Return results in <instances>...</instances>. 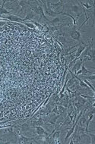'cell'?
I'll return each instance as SVG.
<instances>
[{
  "label": "cell",
  "instance_id": "cell-1",
  "mask_svg": "<svg viewBox=\"0 0 95 144\" xmlns=\"http://www.w3.org/2000/svg\"><path fill=\"white\" fill-rule=\"evenodd\" d=\"M67 34H68L69 37H71L73 40L78 41L81 44H82V45L85 44V43L82 40V34L80 33V31L75 30V26L73 27V30H69V32H67Z\"/></svg>",
  "mask_w": 95,
  "mask_h": 144
},
{
  "label": "cell",
  "instance_id": "cell-2",
  "mask_svg": "<svg viewBox=\"0 0 95 144\" xmlns=\"http://www.w3.org/2000/svg\"><path fill=\"white\" fill-rule=\"evenodd\" d=\"M69 7V10L75 14V15L77 16H80L82 14L83 12V9H82V6L78 4V2H76V3L75 2H72V4L70 5H68Z\"/></svg>",
  "mask_w": 95,
  "mask_h": 144
},
{
  "label": "cell",
  "instance_id": "cell-3",
  "mask_svg": "<svg viewBox=\"0 0 95 144\" xmlns=\"http://www.w3.org/2000/svg\"><path fill=\"white\" fill-rule=\"evenodd\" d=\"M83 63H85V62L83 61L82 58H79V59H78V60L76 61V62L74 64L73 68H72V70H71V71L75 74L76 72H77L78 70L81 69V66H82V65Z\"/></svg>",
  "mask_w": 95,
  "mask_h": 144
},
{
  "label": "cell",
  "instance_id": "cell-4",
  "mask_svg": "<svg viewBox=\"0 0 95 144\" xmlns=\"http://www.w3.org/2000/svg\"><path fill=\"white\" fill-rule=\"evenodd\" d=\"M2 18H5V19H7V20H9L11 21H13V22H24V18H21L16 15H13V14H11V15H8V16H5V17H2Z\"/></svg>",
  "mask_w": 95,
  "mask_h": 144
},
{
  "label": "cell",
  "instance_id": "cell-5",
  "mask_svg": "<svg viewBox=\"0 0 95 144\" xmlns=\"http://www.w3.org/2000/svg\"><path fill=\"white\" fill-rule=\"evenodd\" d=\"M35 132L39 136H41V135H44L46 137L49 136L47 132L44 130V127H42V126H36L35 127Z\"/></svg>",
  "mask_w": 95,
  "mask_h": 144
},
{
  "label": "cell",
  "instance_id": "cell-6",
  "mask_svg": "<svg viewBox=\"0 0 95 144\" xmlns=\"http://www.w3.org/2000/svg\"><path fill=\"white\" fill-rule=\"evenodd\" d=\"M86 122H87V118L85 115H83V116H81L79 118V119L78 120L77 124L79 127H85V126L86 125Z\"/></svg>",
  "mask_w": 95,
  "mask_h": 144
},
{
  "label": "cell",
  "instance_id": "cell-7",
  "mask_svg": "<svg viewBox=\"0 0 95 144\" xmlns=\"http://www.w3.org/2000/svg\"><path fill=\"white\" fill-rule=\"evenodd\" d=\"M20 125H21V130L22 133H27L31 131V127L28 123H23Z\"/></svg>",
  "mask_w": 95,
  "mask_h": 144
},
{
  "label": "cell",
  "instance_id": "cell-8",
  "mask_svg": "<svg viewBox=\"0 0 95 144\" xmlns=\"http://www.w3.org/2000/svg\"><path fill=\"white\" fill-rule=\"evenodd\" d=\"M87 44H85V45H80L79 46V47L78 49H77V51H76V54H75V58H78L80 55H81V54L83 52V51L85 49V48L87 47Z\"/></svg>",
  "mask_w": 95,
  "mask_h": 144
},
{
  "label": "cell",
  "instance_id": "cell-9",
  "mask_svg": "<svg viewBox=\"0 0 95 144\" xmlns=\"http://www.w3.org/2000/svg\"><path fill=\"white\" fill-rule=\"evenodd\" d=\"M32 138H28V137H24L23 134L21 135L20 137H18V143H28Z\"/></svg>",
  "mask_w": 95,
  "mask_h": 144
},
{
  "label": "cell",
  "instance_id": "cell-10",
  "mask_svg": "<svg viewBox=\"0 0 95 144\" xmlns=\"http://www.w3.org/2000/svg\"><path fill=\"white\" fill-rule=\"evenodd\" d=\"M34 17H35L34 12L31 9H30V10L28 11V13H27L25 18H24V21H27V20H33V19L34 18Z\"/></svg>",
  "mask_w": 95,
  "mask_h": 144
},
{
  "label": "cell",
  "instance_id": "cell-11",
  "mask_svg": "<svg viewBox=\"0 0 95 144\" xmlns=\"http://www.w3.org/2000/svg\"><path fill=\"white\" fill-rule=\"evenodd\" d=\"M81 71H82V74H83L84 76H85V74H91V73L93 72V71H91L88 70V69L85 68V63H83V64L82 65V66H81Z\"/></svg>",
  "mask_w": 95,
  "mask_h": 144
},
{
  "label": "cell",
  "instance_id": "cell-12",
  "mask_svg": "<svg viewBox=\"0 0 95 144\" xmlns=\"http://www.w3.org/2000/svg\"><path fill=\"white\" fill-rule=\"evenodd\" d=\"M57 108H58V111H59V114L60 115H63L66 113V108H65L64 106L62 105H57Z\"/></svg>",
  "mask_w": 95,
  "mask_h": 144
},
{
  "label": "cell",
  "instance_id": "cell-13",
  "mask_svg": "<svg viewBox=\"0 0 95 144\" xmlns=\"http://www.w3.org/2000/svg\"><path fill=\"white\" fill-rule=\"evenodd\" d=\"M80 78H82L84 80H87V81H94L95 80V76L94 74H93L91 76H84V75H82L80 77Z\"/></svg>",
  "mask_w": 95,
  "mask_h": 144
},
{
  "label": "cell",
  "instance_id": "cell-14",
  "mask_svg": "<svg viewBox=\"0 0 95 144\" xmlns=\"http://www.w3.org/2000/svg\"><path fill=\"white\" fill-rule=\"evenodd\" d=\"M62 21V19L60 18V17H55L52 21H50V24H59Z\"/></svg>",
  "mask_w": 95,
  "mask_h": 144
},
{
  "label": "cell",
  "instance_id": "cell-15",
  "mask_svg": "<svg viewBox=\"0 0 95 144\" xmlns=\"http://www.w3.org/2000/svg\"><path fill=\"white\" fill-rule=\"evenodd\" d=\"M44 124V121L42 117L37 118V126H43Z\"/></svg>",
  "mask_w": 95,
  "mask_h": 144
},
{
  "label": "cell",
  "instance_id": "cell-16",
  "mask_svg": "<svg viewBox=\"0 0 95 144\" xmlns=\"http://www.w3.org/2000/svg\"><path fill=\"white\" fill-rule=\"evenodd\" d=\"M24 24L27 26V27H30V28H32V29H34V28H35L36 27H35V25L34 24H33L32 23H27V22H24Z\"/></svg>",
  "mask_w": 95,
  "mask_h": 144
},
{
  "label": "cell",
  "instance_id": "cell-17",
  "mask_svg": "<svg viewBox=\"0 0 95 144\" xmlns=\"http://www.w3.org/2000/svg\"><path fill=\"white\" fill-rule=\"evenodd\" d=\"M88 134H89V136H90V137H91V143H95V135L94 134H89V133H88Z\"/></svg>",
  "mask_w": 95,
  "mask_h": 144
},
{
  "label": "cell",
  "instance_id": "cell-18",
  "mask_svg": "<svg viewBox=\"0 0 95 144\" xmlns=\"http://www.w3.org/2000/svg\"><path fill=\"white\" fill-rule=\"evenodd\" d=\"M33 23H34V24L36 26H37V27H39L40 30H43V29H44V27H43L42 25H40V24H38L37 22H36V21H33Z\"/></svg>",
  "mask_w": 95,
  "mask_h": 144
},
{
  "label": "cell",
  "instance_id": "cell-19",
  "mask_svg": "<svg viewBox=\"0 0 95 144\" xmlns=\"http://www.w3.org/2000/svg\"><path fill=\"white\" fill-rule=\"evenodd\" d=\"M7 121H5V122H0V124H5V122H7Z\"/></svg>",
  "mask_w": 95,
  "mask_h": 144
}]
</instances>
